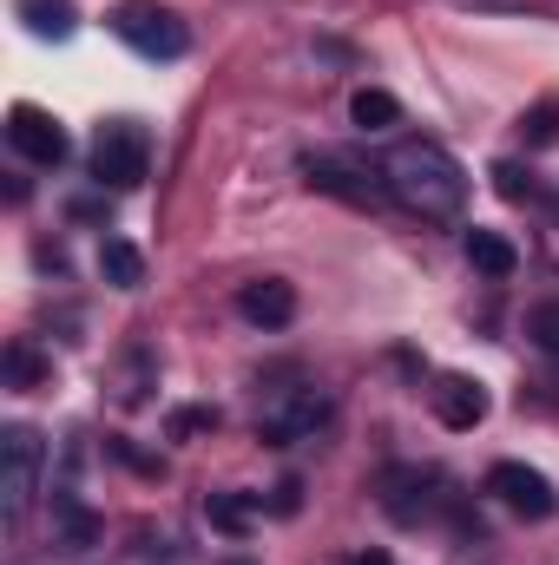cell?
Masks as SVG:
<instances>
[{
    "label": "cell",
    "instance_id": "cell-1",
    "mask_svg": "<svg viewBox=\"0 0 559 565\" xmlns=\"http://www.w3.org/2000/svg\"><path fill=\"white\" fill-rule=\"evenodd\" d=\"M382 178H389V198H395L402 211L428 217V224H447V217H461V204H467V171H461L434 139L395 145V151L382 158Z\"/></svg>",
    "mask_w": 559,
    "mask_h": 565
},
{
    "label": "cell",
    "instance_id": "cell-2",
    "mask_svg": "<svg viewBox=\"0 0 559 565\" xmlns=\"http://www.w3.org/2000/svg\"><path fill=\"white\" fill-rule=\"evenodd\" d=\"M40 467H46V447L33 427H7L0 434V520L20 526L33 493H40Z\"/></svg>",
    "mask_w": 559,
    "mask_h": 565
},
{
    "label": "cell",
    "instance_id": "cell-3",
    "mask_svg": "<svg viewBox=\"0 0 559 565\" xmlns=\"http://www.w3.org/2000/svg\"><path fill=\"white\" fill-rule=\"evenodd\" d=\"M113 33H119L139 60H184V46H191L184 20H178L171 7H151V0H126V7L113 13Z\"/></svg>",
    "mask_w": 559,
    "mask_h": 565
},
{
    "label": "cell",
    "instance_id": "cell-4",
    "mask_svg": "<svg viewBox=\"0 0 559 565\" xmlns=\"http://www.w3.org/2000/svg\"><path fill=\"white\" fill-rule=\"evenodd\" d=\"M145 171H151V139H145L139 119L99 126V139H93V178L113 184V191H133V184H145Z\"/></svg>",
    "mask_w": 559,
    "mask_h": 565
},
{
    "label": "cell",
    "instance_id": "cell-5",
    "mask_svg": "<svg viewBox=\"0 0 559 565\" xmlns=\"http://www.w3.org/2000/svg\"><path fill=\"white\" fill-rule=\"evenodd\" d=\"M303 171H309L316 191H329V198H342V204H362V211L389 204L382 164H362V158H349V151H316V158H303Z\"/></svg>",
    "mask_w": 559,
    "mask_h": 565
},
{
    "label": "cell",
    "instance_id": "cell-6",
    "mask_svg": "<svg viewBox=\"0 0 559 565\" xmlns=\"http://www.w3.org/2000/svg\"><path fill=\"white\" fill-rule=\"evenodd\" d=\"M487 493L507 507V513H520V520H553L559 493L547 473H534V467H520V460H494L487 467Z\"/></svg>",
    "mask_w": 559,
    "mask_h": 565
},
{
    "label": "cell",
    "instance_id": "cell-7",
    "mask_svg": "<svg viewBox=\"0 0 559 565\" xmlns=\"http://www.w3.org/2000/svg\"><path fill=\"white\" fill-rule=\"evenodd\" d=\"M7 145L27 158V164H66V151H73V139H66V126L53 119V113H40V106H13L7 113Z\"/></svg>",
    "mask_w": 559,
    "mask_h": 565
},
{
    "label": "cell",
    "instance_id": "cell-8",
    "mask_svg": "<svg viewBox=\"0 0 559 565\" xmlns=\"http://www.w3.org/2000/svg\"><path fill=\"white\" fill-rule=\"evenodd\" d=\"M329 415H336V402H329L323 388H289L277 408L264 415V440H277V447L309 440V434H323V427H329Z\"/></svg>",
    "mask_w": 559,
    "mask_h": 565
},
{
    "label": "cell",
    "instance_id": "cell-9",
    "mask_svg": "<svg viewBox=\"0 0 559 565\" xmlns=\"http://www.w3.org/2000/svg\"><path fill=\"white\" fill-rule=\"evenodd\" d=\"M428 402H434L441 427H454V434H467V427L487 422V395H481V382H467V375H441V382L428 388Z\"/></svg>",
    "mask_w": 559,
    "mask_h": 565
},
{
    "label": "cell",
    "instance_id": "cell-10",
    "mask_svg": "<svg viewBox=\"0 0 559 565\" xmlns=\"http://www.w3.org/2000/svg\"><path fill=\"white\" fill-rule=\"evenodd\" d=\"M238 316H244V322H257V329H283V322L296 316V289H289L283 277L244 282V289H238Z\"/></svg>",
    "mask_w": 559,
    "mask_h": 565
},
{
    "label": "cell",
    "instance_id": "cell-11",
    "mask_svg": "<svg viewBox=\"0 0 559 565\" xmlns=\"http://www.w3.org/2000/svg\"><path fill=\"white\" fill-rule=\"evenodd\" d=\"M428 487H434V480H428V473H415V467H389V473H382V507H389L402 526H415V520H428V513H434Z\"/></svg>",
    "mask_w": 559,
    "mask_h": 565
},
{
    "label": "cell",
    "instance_id": "cell-12",
    "mask_svg": "<svg viewBox=\"0 0 559 565\" xmlns=\"http://www.w3.org/2000/svg\"><path fill=\"white\" fill-rule=\"evenodd\" d=\"M467 264H474L481 277H514V270H520V250H514L500 231H467Z\"/></svg>",
    "mask_w": 559,
    "mask_h": 565
},
{
    "label": "cell",
    "instance_id": "cell-13",
    "mask_svg": "<svg viewBox=\"0 0 559 565\" xmlns=\"http://www.w3.org/2000/svg\"><path fill=\"white\" fill-rule=\"evenodd\" d=\"M204 520H211L218 533L244 540V533H251V520H257V493H211V500H204Z\"/></svg>",
    "mask_w": 559,
    "mask_h": 565
},
{
    "label": "cell",
    "instance_id": "cell-14",
    "mask_svg": "<svg viewBox=\"0 0 559 565\" xmlns=\"http://www.w3.org/2000/svg\"><path fill=\"white\" fill-rule=\"evenodd\" d=\"M20 20H27L40 40H73V26H80L73 0H20Z\"/></svg>",
    "mask_w": 559,
    "mask_h": 565
},
{
    "label": "cell",
    "instance_id": "cell-15",
    "mask_svg": "<svg viewBox=\"0 0 559 565\" xmlns=\"http://www.w3.org/2000/svg\"><path fill=\"white\" fill-rule=\"evenodd\" d=\"M99 270H106L113 289H139L145 282V257L126 244V237H106V244H99Z\"/></svg>",
    "mask_w": 559,
    "mask_h": 565
},
{
    "label": "cell",
    "instance_id": "cell-16",
    "mask_svg": "<svg viewBox=\"0 0 559 565\" xmlns=\"http://www.w3.org/2000/svg\"><path fill=\"white\" fill-rule=\"evenodd\" d=\"M349 119H356L362 132H389V126L402 119V106H395V93H382V86H362V93L349 99Z\"/></svg>",
    "mask_w": 559,
    "mask_h": 565
},
{
    "label": "cell",
    "instance_id": "cell-17",
    "mask_svg": "<svg viewBox=\"0 0 559 565\" xmlns=\"http://www.w3.org/2000/svg\"><path fill=\"white\" fill-rule=\"evenodd\" d=\"M53 507H60V526H66V546H73V553H86V546H93V533H99V526H93V513H86V507H80L73 493H60Z\"/></svg>",
    "mask_w": 559,
    "mask_h": 565
},
{
    "label": "cell",
    "instance_id": "cell-18",
    "mask_svg": "<svg viewBox=\"0 0 559 565\" xmlns=\"http://www.w3.org/2000/svg\"><path fill=\"white\" fill-rule=\"evenodd\" d=\"M527 335H534L540 355L559 362V302H534V309H527Z\"/></svg>",
    "mask_w": 559,
    "mask_h": 565
},
{
    "label": "cell",
    "instance_id": "cell-19",
    "mask_svg": "<svg viewBox=\"0 0 559 565\" xmlns=\"http://www.w3.org/2000/svg\"><path fill=\"white\" fill-rule=\"evenodd\" d=\"M520 139H527V145H553V139H559V99L527 106V119H520Z\"/></svg>",
    "mask_w": 559,
    "mask_h": 565
},
{
    "label": "cell",
    "instance_id": "cell-20",
    "mask_svg": "<svg viewBox=\"0 0 559 565\" xmlns=\"http://www.w3.org/2000/svg\"><path fill=\"white\" fill-rule=\"evenodd\" d=\"M40 375H46V362H40L27 342H13V349H7V382H13V388H33Z\"/></svg>",
    "mask_w": 559,
    "mask_h": 565
},
{
    "label": "cell",
    "instance_id": "cell-21",
    "mask_svg": "<svg viewBox=\"0 0 559 565\" xmlns=\"http://www.w3.org/2000/svg\"><path fill=\"white\" fill-rule=\"evenodd\" d=\"M494 191H500L507 204H520V198H534V178H527L520 164H494Z\"/></svg>",
    "mask_w": 559,
    "mask_h": 565
},
{
    "label": "cell",
    "instance_id": "cell-22",
    "mask_svg": "<svg viewBox=\"0 0 559 565\" xmlns=\"http://www.w3.org/2000/svg\"><path fill=\"white\" fill-rule=\"evenodd\" d=\"M204 427H218V408H178L171 415V434L184 440V434H204Z\"/></svg>",
    "mask_w": 559,
    "mask_h": 565
},
{
    "label": "cell",
    "instance_id": "cell-23",
    "mask_svg": "<svg viewBox=\"0 0 559 565\" xmlns=\"http://www.w3.org/2000/svg\"><path fill=\"white\" fill-rule=\"evenodd\" d=\"M342 565H395V559H389V553H382V546H362V553H356V559H342Z\"/></svg>",
    "mask_w": 559,
    "mask_h": 565
},
{
    "label": "cell",
    "instance_id": "cell-24",
    "mask_svg": "<svg viewBox=\"0 0 559 565\" xmlns=\"http://www.w3.org/2000/svg\"><path fill=\"white\" fill-rule=\"evenodd\" d=\"M296 493H303V487H296V480H283V487H277V513H296Z\"/></svg>",
    "mask_w": 559,
    "mask_h": 565
},
{
    "label": "cell",
    "instance_id": "cell-25",
    "mask_svg": "<svg viewBox=\"0 0 559 565\" xmlns=\"http://www.w3.org/2000/svg\"><path fill=\"white\" fill-rule=\"evenodd\" d=\"M231 565H251V559H231Z\"/></svg>",
    "mask_w": 559,
    "mask_h": 565
}]
</instances>
